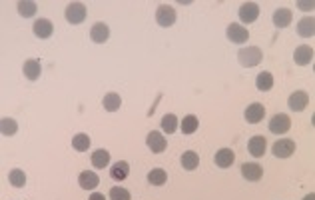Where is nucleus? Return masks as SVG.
<instances>
[{
  "mask_svg": "<svg viewBox=\"0 0 315 200\" xmlns=\"http://www.w3.org/2000/svg\"><path fill=\"white\" fill-rule=\"evenodd\" d=\"M237 60H239V64L245 66V68L258 66V64L263 60V52H262V48H258V46H247V48H241V50L237 52Z\"/></svg>",
  "mask_w": 315,
  "mask_h": 200,
  "instance_id": "obj_1",
  "label": "nucleus"
},
{
  "mask_svg": "<svg viewBox=\"0 0 315 200\" xmlns=\"http://www.w3.org/2000/svg\"><path fill=\"white\" fill-rule=\"evenodd\" d=\"M271 152H273L275 158H289L295 152V142L289 140V138H281V140L273 142Z\"/></svg>",
  "mask_w": 315,
  "mask_h": 200,
  "instance_id": "obj_2",
  "label": "nucleus"
},
{
  "mask_svg": "<svg viewBox=\"0 0 315 200\" xmlns=\"http://www.w3.org/2000/svg\"><path fill=\"white\" fill-rule=\"evenodd\" d=\"M176 18H178V14H176V10H174L172 6H168V4L158 6V10H156V22L160 24V26L168 28V26H172V24L176 22Z\"/></svg>",
  "mask_w": 315,
  "mask_h": 200,
  "instance_id": "obj_3",
  "label": "nucleus"
},
{
  "mask_svg": "<svg viewBox=\"0 0 315 200\" xmlns=\"http://www.w3.org/2000/svg\"><path fill=\"white\" fill-rule=\"evenodd\" d=\"M289 128H291V118L288 114H275L269 120V132L273 134H286Z\"/></svg>",
  "mask_w": 315,
  "mask_h": 200,
  "instance_id": "obj_4",
  "label": "nucleus"
},
{
  "mask_svg": "<svg viewBox=\"0 0 315 200\" xmlns=\"http://www.w3.org/2000/svg\"><path fill=\"white\" fill-rule=\"evenodd\" d=\"M228 40L234 42V44H243L249 40V32H247V28L241 26V24H230L228 26Z\"/></svg>",
  "mask_w": 315,
  "mask_h": 200,
  "instance_id": "obj_5",
  "label": "nucleus"
},
{
  "mask_svg": "<svg viewBox=\"0 0 315 200\" xmlns=\"http://www.w3.org/2000/svg\"><path fill=\"white\" fill-rule=\"evenodd\" d=\"M243 116H245V122H249V124H258V122H262V120L265 118V108H263V104L254 102V104H249V106L245 108Z\"/></svg>",
  "mask_w": 315,
  "mask_h": 200,
  "instance_id": "obj_6",
  "label": "nucleus"
},
{
  "mask_svg": "<svg viewBox=\"0 0 315 200\" xmlns=\"http://www.w3.org/2000/svg\"><path fill=\"white\" fill-rule=\"evenodd\" d=\"M241 174L249 182H258L263 176V166L258 162H245V164H241Z\"/></svg>",
  "mask_w": 315,
  "mask_h": 200,
  "instance_id": "obj_7",
  "label": "nucleus"
},
{
  "mask_svg": "<svg viewBox=\"0 0 315 200\" xmlns=\"http://www.w3.org/2000/svg\"><path fill=\"white\" fill-rule=\"evenodd\" d=\"M146 144H148V148H150L152 152L160 154V152H164V150H166L168 142H166V138H164L160 132H158V130H152V132L146 136Z\"/></svg>",
  "mask_w": 315,
  "mask_h": 200,
  "instance_id": "obj_8",
  "label": "nucleus"
},
{
  "mask_svg": "<svg viewBox=\"0 0 315 200\" xmlns=\"http://www.w3.org/2000/svg\"><path fill=\"white\" fill-rule=\"evenodd\" d=\"M66 20L70 24H82L86 20V6L82 2H72L66 8Z\"/></svg>",
  "mask_w": 315,
  "mask_h": 200,
  "instance_id": "obj_9",
  "label": "nucleus"
},
{
  "mask_svg": "<svg viewBox=\"0 0 315 200\" xmlns=\"http://www.w3.org/2000/svg\"><path fill=\"white\" fill-rule=\"evenodd\" d=\"M293 62H295L297 66H307V64H311V62H313V48H311L309 44L297 46L295 52H293Z\"/></svg>",
  "mask_w": 315,
  "mask_h": 200,
  "instance_id": "obj_10",
  "label": "nucleus"
},
{
  "mask_svg": "<svg viewBox=\"0 0 315 200\" xmlns=\"http://www.w3.org/2000/svg\"><path fill=\"white\" fill-rule=\"evenodd\" d=\"M267 150V140L265 136H254V138H249L247 142V152L251 156H256V158H262Z\"/></svg>",
  "mask_w": 315,
  "mask_h": 200,
  "instance_id": "obj_11",
  "label": "nucleus"
},
{
  "mask_svg": "<svg viewBox=\"0 0 315 200\" xmlns=\"http://www.w3.org/2000/svg\"><path fill=\"white\" fill-rule=\"evenodd\" d=\"M90 38H92V42H96V44H104V42L110 38V28H108V24L96 22V24L90 28Z\"/></svg>",
  "mask_w": 315,
  "mask_h": 200,
  "instance_id": "obj_12",
  "label": "nucleus"
},
{
  "mask_svg": "<svg viewBox=\"0 0 315 200\" xmlns=\"http://www.w3.org/2000/svg\"><path fill=\"white\" fill-rule=\"evenodd\" d=\"M260 16V6L256 2H245L241 4L239 8V20L245 22V24H251V22H256Z\"/></svg>",
  "mask_w": 315,
  "mask_h": 200,
  "instance_id": "obj_13",
  "label": "nucleus"
},
{
  "mask_svg": "<svg viewBox=\"0 0 315 200\" xmlns=\"http://www.w3.org/2000/svg\"><path fill=\"white\" fill-rule=\"evenodd\" d=\"M309 104V94L307 92H303V90H297V92H293L289 98H288V106L293 110V112H301V110H305V106Z\"/></svg>",
  "mask_w": 315,
  "mask_h": 200,
  "instance_id": "obj_14",
  "label": "nucleus"
},
{
  "mask_svg": "<svg viewBox=\"0 0 315 200\" xmlns=\"http://www.w3.org/2000/svg\"><path fill=\"white\" fill-rule=\"evenodd\" d=\"M32 30H34V36H38V38L46 40V38H50V36H52L54 26H52V22H50L48 18H38V20L34 22V26H32Z\"/></svg>",
  "mask_w": 315,
  "mask_h": 200,
  "instance_id": "obj_15",
  "label": "nucleus"
},
{
  "mask_svg": "<svg viewBox=\"0 0 315 200\" xmlns=\"http://www.w3.org/2000/svg\"><path fill=\"white\" fill-rule=\"evenodd\" d=\"M22 72H24L26 80L34 82V80H38V78H40V74H42V66H40V62H38L36 58H32V60H26V62H24Z\"/></svg>",
  "mask_w": 315,
  "mask_h": 200,
  "instance_id": "obj_16",
  "label": "nucleus"
},
{
  "mask_svg": "<svg viewBox=\"0 0 315 200\" xmlns=\"http://www.w3.org/2000/svg\"><path fill=\"white\" fill-rule=\"evenodd\" d=\"M78 184L84 190H94L100 184V178H98L96 172H92V170H84V172H80V176H78Z\"/></svg>",
  "mask_w": 315,
  "mask_h": 200,
  "instance_id": "obj_17",
  "label": "nucleus"
},
{
  "mask_svg": "<svg viewBox=\"0 0 315 200\" xmlns=\"http://www.w3.org/2000/svg\"><path fill=\"white\" fill-rule=\"evenodd\" d=\"M236 160V154L232 148H222V150H217L215 156H213V162L219 166V168H230Z\"/></svg>",
  "mask_w": 315,
  "mask_h": 200,
  "instance_id": "obj_18",
  "label": "nucleus"
},
{
  "mask_svg": "<svg viewBox=\"0 0 315 200\" xmlns=\"http://www.w3.org/2000/svg\"><path fill=\"white\" fill-rule=\"evenodd\" d=\"M128 174H130V164L126 162V160H120V162H116V164L110 168V176H112L114 180H118V182L126 180V178H128Z\"/></svg>",
  "mask_w": 315,
  "mask_h": 200,
  "instance_id": "obj_19",
  "label": "nucleus"
},
{
  "mask_svg": "<svg viewBox=\"0 0 315 200\" xmlns=\"http://www.w3.org/2000/svg\"><path fill=\"white\" fill-rule=\"evenodd\" d=\"M297 34H299L301 38H311V36L315 34V20H313L311 16L301 18V20L297 22Z\"/></svg>",
  "mask_w": 315,
  "mask_h": 200,
  "instance_id": "obj_20",
  "label": "nucleus"
},
{
  "mask_svg": "<svg viewBox=\"0 0 315 200\" xmlns=\"http://www.w3.org/2000/svg\"><path fill=\"white\" fill-rule=\"evenodd\" d=\"M273 24L277 28H288L291 24V10L289 8H277L273 12Z\"/></svg>",
  "mask_w": 315,
  "mask_h": 200,
  "instance_id": "obj_21",
  "label": "nucleus"
},
{
  "mask_svg": "<svg viewBox=\"0 0 315 200\" xmlns=\"http://www.w3.org/2000/svg\"><path fill=\"white\" fill-rule=\"evenodd\" d=\"M166 180H168V174L164 168H152L148 172V182L152 186H162V184H166Z\"/></svg>",
  "mask_w": 315,
  "mask_h": 200,
  "instance_id": "obj_22",
  "label": "nucleus"
},
{
  "mask_svg": "<svg viewBox=\"0 0 315 200\" xmlns=\"http://www.w3.org/2000/svg\"><path fill=\"white\" fill-rule=\"evenodd\" d=\"M256 86L262 92H269L273 88V76H271V72H260L258 78H256Z\"/></svg>",
  "mask_w": 315,
  "mask_h": 200,
  "instance_id": "obj_23",
  "label": "nucleus"
},
{
  "mask_svg": "<svg viewBox=\"0 0 315 200\" xmlns=\"http://www.w3.org/2000/svg\"><path fill=\"white\" fill-rule=\"evenodd\" d=\"M92 166L94 168H106L108 164H110V152L108 150H104V148H100V150H96L92 154Z\"/></svg>",
  "mask_w": 315,
  "mask_h": 200,
  "instance_id": "obj_24",
  "label": "nucleus"
},
{
  "mask_svg": "<svg viewBox=\"0 0 315 200\" xmlns=\"http://www.w3.org/2000/svg\"><path fill=\"white\" fill-rule=\"evenodd\" d=\"M16 8H18V14H20V16H24V18L34 16V14H36V10H38L36 2H30V0H20V2L16 4Z\"/></svg>",
  "mask_w": 315,
  "mask_h": 200,
  "instance_id": "obj_25",
  "label": "nucleus"
},
{
  "mask_svg": "<svg viewBox=\"0 0 315 200\" xmlns=\"http://www.w3.org/2000/svg\"><path fill=\"white\" fill-rule=\"evenodd\" d=\"M102 104H104V110H108V112H116V110H120V106H122V98H120V94L110 92V94H106V96H104Z\"/></svg>",
  "mask_w": 315,
  "mask_h": 200,
  "instance_id": "obj_26",
  "label": "nucleus"
},
{
  "mask_svg": "<svg viewBox=\"0 0 315 200\" xmlns=\"http://www.w3.org/2000/svg\"><path fill=\"white\" fill-rule=\"evenodd\" d=\"M198 164H200V156H198L196 152L187 150V152L182 154V166H184L185 170H196Z\"/></svg>",
  "mask_w": 315,
  "mask_h": 200,
  "instance_id": "obj_27",
  "label": "nucleus"
},
{
  "mask_svg": "<svg viewBox=\"0 0 315 200\" xmlns=\"http://www.w3.org/2000/svg\"><path fill=\"white\" fill-rule=\"evenodd\" d=\"M200 126V120L198 116H194V114H187V116L182 120V132L184 134H194Z\"/></svg>",
  "mask_w": 315,
  "mask_h": 200,
  "instance_id": "obj_28",
  "label": "nucleus"
},
{
  "mask_svg": "<svg viewBox=\"0 0 315 200\" xmlns=\"http://www.w3.org/2000/svg\"><path fill=\"white\" fill-rule=\"evenodd\" d=\"M72 148L78 150V152H86V150L90 148V136L84 134V132L76 134V136L72 138Z\"/></svg>",
  "mask_w": 315,
  "mask_h": 200,
  "instance_id": "obj_29",
  "label": "nucleus"
},
{
  "mask_svg": "<svg viewBox=\"0 0 315 200\" xmlns=\"http://www.w3.org/2000/svg\"><path fill=\"white\" fill-rule=\"evenodd\" d=\"M0 132H2V136H14L18 132V122L14 118H2V122H0Z\"/></svg>",
  "mask_w": 315,
  "mask_h": 200,
  "instance_id": "obj_30",
  "label": "nucleus"
},
{
  "mask_svg": "<svg viewBox=\"0 0 315 200\" xmlns=\"http://www.w3.org/2000/svg\"><path fill=\"white\" fill-rule=\"evenodd\" d=\"M178 128V118H176V114H166V116L162 118V130L166 134H174Z\"/></svg>",
  "mask_w": 315,
  "mask_h": 200,
  "instance_id": "obj_31",
  "label": "nucleus"
},
{
  "mask_svg": "<svg viewBox=\"0 0 315 200\" xmlns=\"http://www.w3.org/2000/svg\"><path fill=\"white\" fill-rule=\"evenodd\" d=\"M8 180H10V184H12V186H16V188H22V186L26 184V174L22 172L20 168H14L12 172L8 174Z\"/></svg>",
  "mask_w": 315,
  "mask_h": 200,
  "instance_id": "obj_32",
  "label": "nucleus"
},
{
  "mask_svg": "<svg viewBox=\"0 0 315 200\" xmlns=\"http://www.w3.org/2000/svg\"><path fill=\"white\" fill-rule=\"evenodd\" d=\"M110 200H130V192L122 186H114L110 190Z\"/></svg>",
  "mask_w": 315,
  "mask_h": 200,
  "instance_id": "obj_33",
  "label": "nucleus"
},
{
  "mask_svg": "<svg viewBox=\"0 0 315 200\" xmlns=\"http://www.w3.org/2000/svg\"><path fill=\"white\" fill-rule=\"evenodd\" d=\"M88 200H106V196H104V194H100V192H96V194H92Z\"/></svg>",
  "mask_w": 315,
  "mask_h": 200,
  "instance_id": "obj_34",
  "label": "nucleus"
},
{
  "mask_svg": "<svg viewBox=\"0 0 315 200\" xmlns=\"http://www.w3.org/2000/svg\"><path fill=\"white\" fill-rule=\"evenodd\" d=\"M303 200H315V194H307Z\"/></svg>",
  "mask_w": 315,
  "mask_h": 200,
  "instance_id": "obj_35",
  "label": "nucleus"
}]
</instances>
